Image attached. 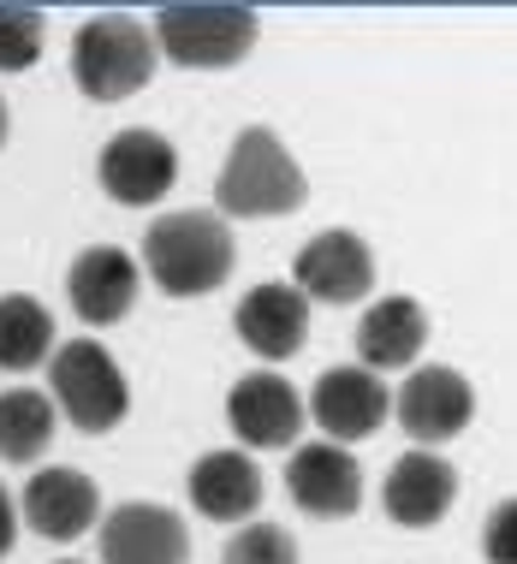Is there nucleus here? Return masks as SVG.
<instances>
[{"mask_svg":"<svg viewBox=\"0 0 517 564\" xmlns=\"http://www.w3.org/2000/svg\"><path fill=\"white\" fill-rule=\"evenodd\" d=\"M66 564H78V558H66Z\"/></svg>","mask_w":517,"mask_h":564,"instance_id":"a878e982","label":"nucleus"},{"mask_svg":"<svg viewBox=\"0 0 517 564\" xmlns=\"http://www.w3.org/2000/svg\"><path fill=\"white\" fill-rule=\"evenodd\" d=\"M49 48V19L42 7H24V0H0V72H30Z\"/></svg>","mask_w":517,"mask_h":564,"instance_id":"412c9836","label":"nucleus"},{"mask_svg":"<svg viewBox=\"0 0 517 564\" xmlns=\"http://www.w3.org/2000/svg\"><path fill=\"white\" fill-rule=\"evenodd\" d=\"M185 494H191V506L203 517H215V523H245V517L262 511L268 481H262V464H256L245 446H215L191 464Z\"/></svg>","mask_w":517,"mask_h":564,"instance_id":"f3484780","label":"nucleus"},{"mask_svg":"<svg viewBox=\"0 0 517 564\" xmlns=\"http://www.w3.org/2000/svg\"><path fill=\"white\" fill-rule=\"evenodd\" d=\"M303 410H310V422L333 440V446H363L369 434H381L392 399H387L381 375H369L363 362H345V369H327L315 380V392L303 399Z\"/></svg>","mask_w":517,"mask_h":564,"instance_id":"f8f14e48","label":"nucleus"},{"mask_svg":"<svg viewBox=\"0 0 517 564\" xmlns=\"http://www.w3.org/2000/svg\"><path fill=\"white\" fill-rule=\"evenodd\" d=\"M292 285L310 303H363L375 292V250L363 232H345V226H333V232H315L310 243L298 250L292 262Z\"/></svg>","mask_w":517,"mask_h":564,"instance_id":"9d476101","label":"nucleus"},{"mask_svg":"<svg viewBox=\"0 0 517 564\" xmlns=\"http://www.w3.org/2000/svg\"><path fill=\"white\" fill-rule=\"evenodd\" d=\"M101 564H191V529L173 506L126 499L101 517Z\"/></svg>","mask_w":517,"mask_h":564,"instance_id":"4468645a","label":"nucleus"},{"mask_svg":"<svg viewBox=\"0 0 517 564\" xmlns=\"http://www.w3.org/2000/svg\"><path fill=\"white\" fill-rule=\"evenodd\" d=\"M19 523L42 541L72 546L101 523V494H96V481H89L84 469H66V464L36 469V476L24 481V494H19Z\"/></svg>","mask_w":517,"mask_h":564,"instance_id":"ddd939ff","label":"nucleus"},{"mask_svg":"<svg viewBox=\"0 0 517 564\" xmlns=\"http://www.w3.org/2000/svg\"><path fill=\"white\" fill-rule=\"evenodd\" d=\"M482 558L488 564H517V494L499 499L482 523Z\"/></svg>","mask_w":517,"mask_h":564,"instance_id":"5701e85b","label":"nucleus"},{"mask_svg":"<svg viewBox=\"0 0 517 564\" xmlns=\"http://www.w3.org/2000/svg\"><path fill=\"white\" fill-rule=\"evenodd\" d=\"M452 506H459V469H452L440 452L410 446L381 481V511L399 529H434V523L452 517Z\"/></svg>","mask_w":517,"mask_h":564,"instance_id":"dca6fc26","label":"nucleus"},{"mask_svg":"<svg viewBox=\"0 0 517 564\" xmlns=\"http://www.w3.org/2000/svg\"><path fill=\"white\" fill-rule=\"evenodd\" d=\"M54 357V315L42 310V297L7 292L0 297V369L30 375Z\"/></svg>","mask_w":517,"mask_h":564,"instance_id":"aec40b11","label":"nucleus"},{"mask_svg":"<svg viewBox=\"0 0 517 564\" xmlns=\"http://www.w3.org/2000/svg\"><path fill=\"white\" fill-rule=\"evenodd\" d=\"M310 203V178L298 155L268 126H245L226 149V166L215 178V215L220 220H280Z\"/></svg>","mask_w":517,"mask_h":564,"instance_id":"f03ea898","label":"nucleus"},{"mask_svg":"<svg viewBox=\"0 0 517 564\" xmlns=\"http://www.w3.org/2000/svg\"><path fill=\"white\" fill-rule=\"evenodd\" d=\"M233 327L262 362H286L310 345V297L292 280H262L238 297Z\"/></svg>","mask_w":517,"mask_h":564,"instance_id":"2eb2a0df","label":"nucleus"},{"mask_svg":"<svg viewBox=\"0 0 517 564\" xmlns=\"http://www.w3.org/2000/svg\"><path fill=\"white\" fill-rule=\"evenodd\" d=\"M137 262H143L161 297H208L233 280L238 243L215 208H173V215L149 220Z\"/></svg>","mask_w":517,"mask_h":564,"instance_id":"f257e3e1","label":"nucleus"},{"mask_svg":"<svg viewBox=\"0 0 517 564\" xmlns=\"http://www.w3.org/2000/svg\"><path fill=\"white\" fill-rule=\"evenodd\" d=\"M256 36H262V19L238 0H173L155 12V48L185 72L238 66V59H250Z\"/></svg>","mask_w":517,"mask_h":564,"instance_id":"20e7f679","label":"nucleus"},{"mask_svg":"<svg viewBox=\"0 0 517 564\" xmlns=\"http://www.w3.org/2000/svg\"><path fill=\"white\" fill-rule=\"evenodd\" d=\"M7 131H12V119H7V96H0V149H7Z\"/></svg>","mask_w":517,"mask_h":564,"instance_id":"393cba45","label":"nucleus"},{"mask_svg":"<svg viewBox=\"0 0 517 564\" xmlns=\"http://www.w3.org/2000/svg\"><path fill=\"white\" fill-rule=\"evenodd\" d=\"M60 410L36 387H7L0 392V464H42L54 446Z\"/></svg>","mask_w":517,"mask_h":564,"instance_id":"6ab92c4d","label":"nucleus"},{"mask_svg":"<svg viewBox=\"0 0 517 564\" xmlns=\"http://www.w3.org/2000/svg\"><path fill=\"white\" fill-rule=\"evenodd\" d=\"M220 564H298V541L280 523H245L226 535Z\"/></svg>","mask_w":517,"mask_h":564,"instance_id":"4be33fe9","label":"nucleus"},{"mask_svg":"<svg viewBox=\"0 0 517 564\" xmlns=\"http://www.w3.org/2000/svg\"><path fill=\"white\" fill-rule=\"evenodd\" d=\"M155 66H161L155 30L137 24L131 12H96V19H84L78 36H72V84H78L89 101L137 96V89H149Z\"/></svg>","mask_w":517,"mask_h":564,"instance_id":"7ed1b4c3","label":"nucleus"},{"mask_svg":"<svg viewBox=\"0 0 517 564\" xmlns=\"http://www.w3.org/2000/svg\"><path fill=\"white\" fill-rule=\"evenodd\" d=\"M310 410H303V392L286 375H245L226 392V429L238 434L245 452H292Z\"/></svg>","mask_w":517,"mask_h":564,"instance_id":"0eeeda50","label":"nucleus"},{"mask_svg":"<svg viewBox=\"0 0 517 564\" xmlns=\"http://www.w3.org/2000/svg\"><path fill=\"white\" fill-rule=\"evenodd\" d=\"M96 178H101V191H108L119 208H149V203H161V196L179 185V149L166 143L161 131L131 126V131H119V137L101 143Z\"/></svg>","mask_w":517,"mask_h":564,"instance_id":"6e6552de","label":"nucleus"},{"mask_svg":"<svg viewBox=\"0 0 517 564\" xmlns=\"http://www.w3.org/2000/svg\"><path fill=\"white\" fill-rule=\"evenodd\" d=\"M137 292H143V262L119 243H89L66 268V303L84 327H114L131 315Z\"/></svg>","mask_w":517,"mask_h":564,"instance_id":"9b49d317","label":"nucleus"},{"mask_svg":"<svg viewBox=\"0 0 517 564\" xmlns=\"http://www.w3.org/2000/svg\"><path fill=\"white\" fill-rule=\"evenodd\" d=\"M392 416H399V429L417 440L422 452H440L470 429V416H476V387H470L459 369H446V362L410 369L405 387L392 392Z\"/></svg>","mask_w":517,"mask_h":564,"instance_id":"423d86ee","label":"nucleus"},{"mask_svg":"<svg viewBox=\"0 0 517 564\" xmlns=\"http://www.w3.org/2000/svg\"><path fill=\"white\" fill-rule=\"evenodd\" d=\"M12 541H19V499L0 487V558L12 553Z\"/></svg>","mask_w":517,"mask_h":564,"instance_id":"b1692460","label":"nucleus"},{"mask_svg":"<svg viewBox=\"0 0 517 564\" xmlns=\"http://www.w3.org/2000/svg\"><path fill=\"white\" fill-rule=\"evenodd\" d=\"M49 399L78 434H114L131 410V380L101 339H66L49 357Z\"/></svg>","mask_w":517,"mask_h":564,"instance_id":"39448f33","label":"nucleus"},{"mask_svg":"<svg viewBox=\"0 0 517 564\" xmlns=\"http://www.w3.org/2000/svg\"><path fill=\"white\" fill-rule=\"evenodd\" d=\"M429 345V310L417 297L392 292V297H375L357 322V362L363 369H410Z\"/></svg>","mask_w":517,"mask_h":564,"instance_id":"a211bd4d","label":"nucleus"},{"mask_svg":"<svg viewBox=\"0 0 517 564\" xmlns=\"http://www.w3.org/2000/svg\"><path fill=\"white\" fill-rule=\"evenodd\" d=\"M286 494H292V506L303 517H322V523L357 517V506H363V464L352 457V446L303 440V446H292V464H286Z\"/></svg>","mask_w":517,"mask_h":564,"instance_id":"1a4fd4ad","label":"nucleus"}]
</instances>
